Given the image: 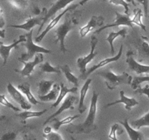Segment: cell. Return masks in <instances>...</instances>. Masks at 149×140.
Returning a JSON list of instances; mask_svg holds the SVG:
<instances>
[{
  "instance_id": "6da1fadb",
  "label": "cell",
  "mask_w": 149,
  "mask_h": 140,
  "mask_svg": "<svg viewBox=\"0 0 149 140\" xmlns=\"http://www.w3.org/2000/svg\"><path fill=\"white\" fill-rule=\"evenodd\" d=\"M99 93L93 91L91 100H90V107H89L88 115L85 120L81 124L74 125L71 124L67 128L66 131L70 134H90L97 128L95 124V119L97 113V103H98Z\"/></svg>"
},
{
  "instance_id": "7a4b0ae2",
  "label": "cell",
  "mask_w": 149,
  "mask_h": 140,
  "mask_svg": "<svg viewBox=\"0 0 149 140\" xmlns=\"http://www.w3.org/2000/svg\"><path fill=\"white\" fill-rule=\"evenodd\" d=\"M78 23L77 16H74L73 15H71L68 12L65 14L64 21L61 23V25H60L59 27L57 28L56 31H55L56 38L55 39V43L59 42L60 49H61V52L63 53L68 52V50L66 49L65 45V37L68 34V33L78 25Z\"/></svg>"
},
{
  "instance_id": "3957f363",
  "label": "cell",
  "mask_w": 149,
  "mask_h": 140,
  "mask_svg": "<svg viewBox=\"0 0 149 140\" xmlns=\"http://www.w3.org/2000/svg\"><path fill=\"white\" fill-rule=\"evenodd\" d=\"M97 74L104 79L106 87L111 90H114L119 85H130L132 83V77L126 72L116 74L111 70L106 69L105 71H100L97 73Z\"/></svg>"
},
{
  "instance_id": "277c9868",
  "label": "cell",
  "mask_w": 149,
  "mask_h": 140,
  "mask_svg": "<svg viewBox=\"0 0 149 140\" xmlns=\"http://www.w3.org/2000/svg\"><path fill=\"white\" fill-rule=\"evenodd\" d=\"M33 29L28 32L26 35V41L23 42V45L26 48V52L22 54L21 56L17 58V61H29V60L33 58L35 54L36 53H46L50 54L52 53V51L51 50L47 49L44 47L39 46L33 42Z\"/></svg>"
},
{
  "instance_id": "5b68a950",
  "label": "cell",
  "mask_w": 149,
  "mask_h": 140,
  "mask_svg": "<svg viewBox=\"0 0 149 140\" xmlns=\"http://www.w3.org/2000/svg\"><path fill=\"white\" fill-rule=\"evenodd\" d=\"M98 44V39L96 36L93 35L91 36V40H90V51L87 55H84L83 57H79L77 59V64L79 69L80 75H82L87 71V66L89 63L91 62L95 57L97 55V52H96V48Z\"/></svg>"
},
{
  "instance_id": "8992f818",
  "label": "cell",
  "mask_w": 149,
  "mask_h": 140,
  "mask_svg": "<svg viewBox=\"0 0 149 140\" xmlns=\"http://www.w3.org/2000/svg\"><path fill=\"white\" fill-rule=\"evenodd\" d=\"M132 45L140 58L139 61L149 58V41L146 36L138 35L132 40Z\"/></svg>"
},
{
  "instance_id": "52a82bcc",
  "label": "cell",
  "mask_w": 149,
  "mask_h": 140,
  "mask_svg": "<svg viewBox=\"0 0 149 140\" xmlns=\"http://www.w3.org/2000/svg\"><path fill=\"white\" fill-rule=\"evenodd\" d=\"M7 90L13 100L19 104L22 109L24 110H29L31 108L32 104L29 102L26 96L18 88L15 87L11 82H9L7 84Z\"/></svg>"
},
{
  "instance_id": "ba28073f",
  "label": "cell",
  "mask_w": 149,
  "mask_h": 140,
  "mask_svg": "<svg viewBox=\"0 0 149 140\" xmlns=\"http://www.w3.org/2000/svg\"><path fill=\"white\" fill-rule=\"evenodd\" d=\"M116 14V18L115 20L111 23H108V24L103 26L102 27L99 28L95 32V34H99L101 32H103L105 29H107L109 28L112 27H118V26H127V27H130L133 29L134 24L132 23L131 20V18L130 17L129 15L127 14H121L119 12H115Z\"/></svg>"
},
{
  "instance_id": "9c48e42d",
  "label": "cell",
  "mask_w": 149,
  "mask_h": 140,
  "mask_svg": "<svg viewBox=\"0 0 149 140\" xmlns=\"http://www.w3.org/2000/svg\"><path fill=\"white\" fill-rule=\"evenodd\" d=\"M79 4H72V5L67 7V8L65 9V10H64L63 12H61V13H60L58 16L53 18L52 19V20L49 22V24L47 25V26L45 28V30L40 34V35H38V36L35 38V41H36V43H39V42H42V40L45 38V36L58 24V23H59V21L61 20V19L63 17V15H65L67 13H68V12L74 11L76 8H77V7H79Z\"/></svg>"
},
{
  "instance_id": "30bf717a",
  "label": "cell",
  "mask_w": 149,
  "mask_h": 140,
  "mask_svg": "<svg viewBox=\"0 0 149 140\" xmlns=\"http://www.w3.org/2000/svg\"><path fill=\"white\" fill-rule=\"evenodd\" d=\"M134 55H135V53L132 50H130L127 52L126 62L130 69L139 75H141L143 74H148L149 65H144V64L138 62V61H136Z\"/></svg>"
},
{
  "instance_id": "8fae6325",
  "label": "cell",
  "mask_w": 149,
  "mask_h": 140,
  "mask_svg": "<svg viewBox=\"0 0 149 140\" xmlns=\"http://www.w3.org/2000/svg\"><path fill=\"white\" fill-rule=\"evenodd\" d=\"M78 102H79V99H78V97H77V96H74V95H70V96H67L66 98L64 99L63 102L61 104L59 109H58L56 112H54L53 114H52L50 116H49L47 118L46 120H45V123H43V125H45L49 122L52 121L54 118H55L56 117H58V115H61V114L62 113V112H63L64 111L68 110V109H74V104L77 103Z\"/></svg>"
},
{
  "instance_id": "7c38bea8",
  "label": "cell",
  "mask_w": 149,
  "mask_h": 140,
  "mask_svg": "<svg viewBox=\"0 0 149 140\" xmlns=\"http://www.w3.org/2000/svg\"><path fill=\"white\" fill-rule=\"evenodd\" d=\"M122 52H123V45H121L120 48H119V52H118L116 55H114V56H113V57H111V58H105V59L100 61L98 64H95L94 66H93L92 67L89 68L87 70V71H86L84 74H82V75H80V79H81V80H87V77H88L89 76H90V74L93 72V71H97V70H98L99 69L102 68V67L108 65V64H111V63L116 62V61H117L118 60L120 59L121 56H122Z\"/></svg>"
},
{
  "instance_id": "4fadbf2b",
  "label": "cell",
  "mask_w": 149,
  "mask_h": 140,
  "mask_svg": "<svg viewBox=\"0 0 149 140\" xmlns=\"http://www.w3.org/2000/svg\"><path fill=\"white\" fill-rule=\"evenodd\" d=\"M75 0H57L54 4H52L50 8L45 14V19H44L43 23L42 24V26H39V29L38 30V35L39 34L40 31L42 30L43 26H45V23L48 21V20L49 18H52L58 12L63 10V9L65 8L68 4H70L71 2H73Z\"/></svg>"
},
{
  "instance_id": "5bb4252c",
  "label": "cell",
  "mask_w": 149,
  "mask_h": 140,
  "mask_svg": "<svg viewBox=\"0 0 149 140\" xmlns=\"http://www.w3.org/2000/svg\"><path fill=\"white\" fill-rule=\"evenodd\" d=\"M43 54L39 52V53L36 54L34 59H33V61H20V62L23 63V64H24V66H23V68L22 69H15V71L18 73V74H20V75L23 76V77H29L33 71L36 66H37L38 64H42V63L43 62Z\"/></svg>"
},
{
  "instance_id": "9a60e30c",
  "label": "cell",
  "mask_w": 149,
  "mask_h": 140,
  "mask_svg": "<svg viewBox=\"0 0 149 140\" xmlns=\"http://www.w3.org/2000/svg\"><path fill=\"white\" fill-rule=\"evenodd\" d=\"M105 18L103 16L93 15L90 18V20L86 25L79 29V34L81 38L87 36L90 32L95 29L96 28H100L104 24Z\"/></svg>"
},
{
  "instance_id": "2e32d148",
  "label": "cell",
  "mask_w": 149,
  "mask_h": 140,
  "mask_svg": "<svg viewBox=\"0 0 149 140\" xmlns=\"http://www.w3.org/2000/svg\"><path fill=\"white\" fill-rule=\"evenodd\" d=\"M26 41V35H20L19 39L17 40H14V42L10 44V45H5L2 42H0V56L3 59V66H5L6 64H7L12 50L17 48L18 47L19 44L23 43Z\"/></svg>"
},
{
  "instance_id": "e0dca14e",
  "label": "cell",
  "mask_w": 149,
  "mask_h": 140,
  "mask_svg": "<svg viewBox=\"0 0 149 140\" xmlns=\"http://www.w3.org/2000/svg\"><path fill=\"white\" fill-rule=\"evenodd\" d=\"M44 19H45V15L37 16V17H32L28 19L25 23H21V24H12L9 25L8 27L14 28V29H22V30L30 32L33 29V27L36 26H41L43 23Z\"/></svg>"
},
{
  "instance_id": "ac0fdd59",
  "label": "cell",
  "mask_w": 149,
  "mask_h": 140,
  "mask_svg": "<svg viewBox=\"0 0 149 140\" xmlns=\"http://www.w3.org/2000/svg\"><path fill=\"white\" fill-rule=\"evenodd\" d=\"M119 96H120V98H119V100L107 104L105 106V107H110V106H114V105L118 104H125V107L127 110L131 111L134 106H137L138 104V102L136 99H134V98H130L125 96L124 90H121L119 92Z\"/></svg>"
},
{
  "instance_id": "d6986e66",
  "label": "cell",
  "mask_w": 149,
  "mask_h": 140,
  "mask_svg": "<svg viewBox=\"0 0 149 140\" xmlns=\"http://www.w3.org/2000/svg\"><path fill=\"white\" fill-rule=\"evenodd\" d=\"M121 124L125 128L130 140H146L143 134L139 130L132 128L128 123L127 118H125L124 121H121Z\"/></svg>"
},
{
  "instance_id": "ffe728a7",
  "label": "cell",
  "mask_w": 149,
  "mask_h": 140,
  "mask_svg": "<svg viewBox=\"0 0 149 140\" xmlns=\"http://www.w3.org/2000/svg\"><path fill=\"white\" fill-rule=\"evenodd\" d=\"M127 34V29L126 28H123V29H120L118 32H111L109 34L107 37L106 38V41L110 45V50H111V54L113 55L115 52L114 47H113V42H114L115 39H117L119 36H122V38H125Z\"/></svg>"
},
{
  "instance_id": "44dd1931",
  "label": "cell",
  "mask_w": 149,
  "mask_h": 140,
  "mask_svg": "<svg viewBox=\"0 0 149 140\" xmlns=\"http://www.w3.org/2000/svg\"><path fill=\"white\" fill-rule=\"evenodd\" d=\"M61 90H60L59 96H58V99L53 103V104L51 106L50 108H55L57 107L61 103L63 100L65 98V96H66L68 93H77V91H78V87H75L74 86V88H68L67 86L65 85V84L63 83H61Z\"/></svg>"
},
{
  "instance_id": "7402d4cb",
  "label": "cell",
  "mask_w": 149,
  "mask_h": 140,
  "mask_svg": "<svg viewBox=\"0 0 149 140\" xmlns=\"http://www.w3.org/2000/svg\"><path fill=\"white\" fill-rule=\"evenodd\" d=\"M92 82H93V79L87 78L84 84L83 85L82 88H81V90H80V97L78 106V110L80 112V114H82L86 110V107L84 106V99H85L87 93L88 91L89 88H90V85Z\"/></svg>"
},
{
  "instance_id": "603a6c76",
  "label": "cell",
  "mask_w": 149,
  "mask_h": 140,
  "mask_svg": "<svg viewBox=\"0 0 149 140\" xmlns=\"http://www.w3.org/2000/svg\"><path fill=\"white\" fill-rule=\"evenodd\" d=\"M60 90H61V85H58V83H55L50 91L47 94L44 95V96H38V99H40V101L44 102H55L58 99V96H59Z\"/></svg>"
},
{
  "instance_id": "cb8c5ba5",
  "label": "cell",
  "mask_w": 149,
  "mask_h": 140,
  "mask_svg": "<svg viewBox=\"0 0 149 140\" xmlns=\"http://www.w3.org/2000/svg\"><path fill=\"white\" fill-rule=\"evenodd\" d=\"M17 88L26 96L29 102H30L31 104L36 105L38 104H40V102L37 100L36 98L34 97L33 94H32L31 91V85L29 83H23L21 84L17 85Z\"/></svg>"
},
{
  "instance_id": "d4e9b609",
  "label": "cell",
  "mask_w": 149,
  "mask_h": 140,
  "mask_svg": "<svg viewBox=\"0 0 149 140\" xmlns=\"http://www.w3.org/2000/svg\"><path fill=\"white\" fill-rule=\"evenodd\" d=\"M47 109H45L41 111H29V110H25L23 112H20V113L17 114L16 116L18 117L20 120H21L22 123H25L26 120L30 119V118H39L43 115L44 114L46 113Z\"/></svg>"
},
{
  "instance_id": "484cf974",
  "label": "cell",
  "mask_w": 149,
  "mask_h": 140,
  "mask_svg": "<svg viewBox=\"0 0 149 140\" xmlns=\"http://www.w3.org/2000/svg\"><path fill=\"white\" fill-rule=\"evenodd\" d=\"M61 71H62V72L63 73L64 75H65L67 80H68L69 83H72L75 87H78L79 84V78L77 77H76V76L71 72L69 66H68V64H64V65L61 66Z\"/></svg>"
},
{
  "instance_id": "4316f807",
  "label": "cell",
  "mask_w": 149,
  "mask_h": 140,
  "mask_svg": "<svg viewBox=\"0 0 149 140\" xmlns=\"http://www.w3.org/2000/svg\"><path fill=\"white\" fill-rule=\"evenodd\" d=\"M54 84H55V82L53 80H41L38 85V96H44V95L47 94L50 91Z\"/></svg>"
},
{
  "instance_id": "83f0119b",
  "label": "cell",
  "mask_w": 149,
  "mask_h": 140,
  "mask_svg": "<svg viewBox=\"0 0 149 140\" xmlns=\"http://www.w3.org/2000/svg\"><path fill=\"white\" fill-rule=\"evenodd\" d=\"M130 125L132 128L138 130L142 127H149V110L141 118L132 120Z\"/></svg>"
},
{
  "instance_id": "f1b7e54d",
  "label": "cell",
  "mask_w": 149,
  "mask_h": 140,
  "mask_svg": "<svg viewBox=\"0 0 149 140\" xmlns=\"http://www.w3.org/2000/svg\"><path fill=\"white\" fill-rule=\"evenodd\" d=\"M143 13L141 8H135L133 10V16L131 18L132 23L134 25H137L139 26L141 29L146 32V26L144 25V23L142 21Z\"/></svg>"
},
{
  "instance_id": "f546056e",
  "label": "cell",
  "mask_w": 149,
  "mask_h": 140,
  "mask_svg": "<svg viewBox=\"0 0 149 140\" xmlns=\"http://www.w3.org/2000/svg\"><path fill=\"white\" fill-rule=\"evenodd\" d=\"M10 4L13 8L20 11H24L27 10L30 5L29 0H4Z\"/></svg>"
},
{
  "instance_id": "4dcf8cb0",
  "label": "cell",
  "mask_w": 149,
  "mask_h": 140,
  "mask_svg": "<svg viewBox=\"0 0 149 140\" xmlns=\"http://www.w3.org/2000/svg\"><path fill=\"white\" fill-rule=\"evenodd\" d=\"M81 114H78V115H74V116H68L66 118H65L64 119L61 120H57L55 121V123H54L53 125H52V128L55 129V131H58L60 129L61 126L64 125H69L71 123H72L73 121L75 120L77 118H80L81 117Z\"/></svg>"
},
{
  "instance_id": "1f68e13d",
  "label": "cell",
  "mask_w": 149,
  "mask_h": 140,
  "mask_svg": "<svg viewBox=\"0 0 149 140\" xmlns=\"http://www.w3.org/2000/svg\"><path fill=\"white\" fill-rule=\"evenodd\" d=\"M17 131L9 128H0V140H16Z\"/></svg>"
},
{
  "instance_id": "d6a6232c",
  "label": "cell",
  "mask_w": 149,
  "mask_h": 140,
  "mask_svg": "<svg viewBox=\"0 0 149 140\" xmlns=\"http://www.w3.org/2000/svg\"><path fill=\"white\" fill-rule=\"evenodd\" d=\"M39 69L41 72L43 73H55L58 74H61V66H53L49 62H45L40 64Z\"/></svg>"
},
{
  "instance_id": "836d02e7",
  "label": "cell",
  "mask_w": 149,
  "mask_h": 140,
  "mask_svg": "<svg viewBox=\"0 0 149 140\" xmlns=\"http://www.w3.org/2000/svg\"><path fill=\"white\" fill-rule=\"evenodd\" d=\"M149 83V75L146 76H138V77H135L134 78H132V83H131V87L133 90L138 88L139 86H141V85L143 83Z\"/></svg>"
},
{
  "instance_id": "e575fe53",
  "label": "cell",
  "mask_w": 149,
  "mask_h": 140,
  "mask_svg": "<svg viewBox=\"0 0 149 140\" xmlns=\"http://www.w3.org/2000/svg\"><path fill=\"white\" fill-rule=\"evenodd\" d=\"M0 104L4 105V106H7V107L10 108V109L15 111V112H19V111H20V109H19L18 107L15 106V105H13L11 102H9L8 99L6 98L5 95L4 94H0Z\"/></svg>"
},
{
  "instance_id": "d590c367",
  "label": "cell",
  "mask_w": 149,
  "mask_h": 140,
  "mask_svg": "<svg viewBox=\"0 0 149 140\" xmlns=\"http://www.w3.org/2000/svg\"><path fill=\"white\" fill-rule=\"evenodd\" d=\"M104 1H109L111 4H113L114 5H120L123 6L124 8H125V14L129 15V6L130 4L127 3V1L126 0H103Z\"/></svg>"
},
{
  "instance_id": "8d00e7d4",
  "label": "cell",
  "mask_w": 149,
  "mask_h": 140,
  "mask_svg": "<svg viewBox=\"0 0 149 140\" xmlns=\"http://www.w3.org/2000/svg\"><path fill=\"white\" fill-rule=\"evenodd\" d=\"M44 138L46 140H64L62 136L57 131H52L49 134H43Z\"/></svg>"
},
{
  "instance_id": "74e56055",
  "label": "cell",
  "mask_w": 149,
  "mask_h": 140,
  "mask_svg": "<svg viewBox=\"0 0 149 140\" xmlns=\"http://www.w3.org/2000/svg\"><path fill=\"white\" fill-rule=\"evenodd\" d=\"M119 130H120V128H119V125L117 123H115L113 125H112L111 126L110 132H109V135H108V137L111 140H119V139L116 137L117 132Z\"/></svg>"
},
{
  "instance_id": "f35d334b",
  "label": "cell",
  "mask_w": 149,
  "mask_h": 140,
  "mask_svg": "<svg viewBox=\"0 0 149 140\" xmlns=\"http://www.w3.org/2000/svg\"><path fill=\"white\" fill-rule=\"evenodd\" d=\"M129 1H132L134 4H140L143 7L144 14H145V17L148 18V5H149V0H129Z\"/></svg>"
},
{
  "instance_id": "ab89813d",
  "label": "cell",
  "mask_w": 149,
  "mask_h": 140,
  "mask_svg": "<svg viewBox=\"0 0 149 140\" xmlns=\"http://www.w3.org/2000/svg\"><path fill=\"white\" fill-rule=\"evenodd\" d=\"M134 93H135V94L141 95V96H142V95L146 96L149 99V85L147 84L144 87H141V86H139L138 88L134 90Z\"/></svg>"
},
{
  "instance_id": "60d3db41",
  "label": "cell",
  "mask_w": 149,
  "mask_h": 140,
  "mask_svg": "<svg viewBox=\"0 0 149 140\" xmlns=\"http://www.w3.org/2000/svg\"><path fill=\"white\" fill-rule=\"evenodd\" d=\"M4 25H5V20H4V14L2 10L0 8V29L4 27Z\"/></svg>"
},
{
  "instance_id": "b9f144b4",
  "label": "cell",
  "mask_w": 149,
  "mask_h": 140,
  "mask_svg": "<svg viewBox=\"0 0 149 140\" xmlns=\"http://www.w3.org/2000/svg\"><path fill=\"white\" fill-rule=\"evenodd\" d=\"M22 140H37L36 139V137L35 136H33V134H26L23 136Z\"/></svg>"
},
{
  "instance_id": "7bdbcfd3",
  "label": "cell",
  "mask_w": 149,
  "mask_h": 140,
  "mask_svg": "<svg viewBox=\"0 0 149 140\" xmlns=\"http://www.w3.org/2000/svg\"><path fill=\"white\" fill-rule=\"evenodd\" d=\"M52 127L50 126H46L44 128V134H49V133L52 132Z\"/></svg>"
},
{
  "instance_id": "ee69618b",
  "label": "cell",
  "mask_w": 149,
  "mask_h": 140,
  "mask_svg": "<svg viewBox=\"0 0 149 140\" xmlns=\"http://www.w3.org/2000/svg\"><path fill=\"white\" fill-rule=\"evenodd\" d=\"M0 38H5V30L4 29H0Z\"/></svg>"
},
{
  "instance_id": "f6af8a7d",
  "label": "cell",
  "mask_w": 149,
  "mask_h": 140,
  "mask_svg": "<svg viewBox=\"0 0 149 140\" xmlns=\"http://www.w3.org/2000/svg\"><path fill=\"white\" fill-rule=\"evenodd\" d=\"M91 1V0H82V1H81L79 2V5L83 6L84 4H86V3L88 2V1Z\"/></svg>"
},
{
  "instance_id": "bcb514c9",
  "label": "cell",
  "mask_w": 149,
  "mask_h": 140,
  "mask_svg": "<svg viewBox=\"0 0 149 140\" xmlns=\"http://www.w3.org/2000/svg\"><path fill=\"white\" fill-rule=\"evenodd\" d=\"M71 140H78V139H77L74 138V136H71Z\"/></svg>"
},
{
  "instance_id": "7dc6e473",
  "label": "cell",
  "mask_w": 149,
  "mask_h": 140,
  "mask_svg": "<svg viewBox=\"0 0 149 140\" xmlns=\"http://www.w3.org/2000/svg\"><path fill=\"white\" fill-rule=\"evenodd\" d=\"M148 18H149V11H148Z\"/></svg>"
},
{
  "instance_id": "c3c4849f",
  "label": "cell",
  "mask_w": 149,
  "mask_h": 140,
  "mask_svg": "<svg viewBox=\"0 0 149 140\" xmlns=\"http://www.w3.org/2000/svg\"><path fill=\"white\" fill-rule=\"evenodd\" d=\"M148 140H149V139H148Z\"/></svg>"
}]
</instances>
